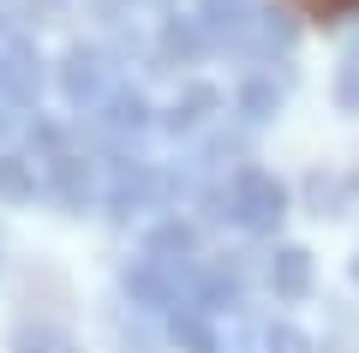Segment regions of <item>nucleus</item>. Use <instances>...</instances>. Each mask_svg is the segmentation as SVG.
<instances>
[{"mask_svg": "<svg viewBox=\"0 0 359 353\" xmlns=\"http://www.w3.org/2000/svg\"><path fill=\"white\" fill-rule=\"evenodd\" d=\"M299 6H306L311 18H341V13H353L359 0H299Z\"/></svg>", "mask_w": 359, "mask_h": 353, "instance_id": "f257e3e1", "label": "nucleus"}]
</instances>
